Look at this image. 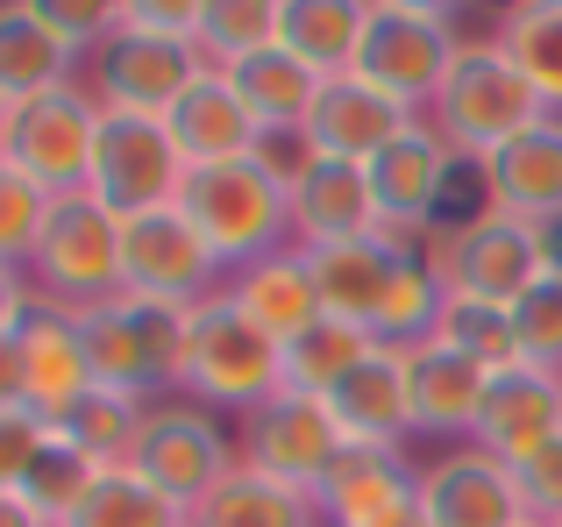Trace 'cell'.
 <instances>
[{"instance_id":"4fadbf2b","label":"cell","mask_w":562,"mask_h":527,"mask_svg":"<svg viewBox=\"0 0 562 527\" xmlns=\"http://www.w3.org/2000/svg\"><path fill=\"white\" fill-rule=\"evenodd\" d=\"M435 264H441V278H449V292L484 300V306H513L520 292H535L541 278H549L541 228L513 222V214H492V208H484L477 222H456L449 236H441Z\"/></svg>"},{"instance_id":"f1b7e54d","label":"cell","mask_w":562,"mask_h":527,"mask_svg":"<svg viewBox=\"0 0 562 527\" xmlns=\"http://www.w3.org/2000/svg\"><path fill=\"white\" fill-rule=\"evenodd\" d=\"M228 86L243 93V108L257 114L263 136H278V128H306V114H314V100H321V71H306L285 43H271V51L228 65Z\"/></svg>"},{"instance_id":"d6986e66","label":"cell","mask_w":562,"mask_h":527,"mask_svg":"<svg viewBox=\"0 0 562 527\" xmlns=\"http://www.w3.org/2000/svg\"><path fill=\"white\" fill-rule=\"evenodd\" d=\"M477 179L492 214H513L527 228L562 222V114H541L535 128H520L506 150H492L477 165Z\"/></svg>"},{"instance_id":"ffe728a7","label":"cell","mask_w":562,"mask_h":527,"mask_svg":"<svg viewBox=\"0 0 562 527\" xmlns=\"http://www.w3.org/2000/svg\"><path fill=\"white\" fill-rule=\"evenodd\" d=\"M14 349H22V406L36 421H65V406L93 392L79 314H65V306H50V300H29L22 328H14Z\"/></svg>"},{"instance_id":"277c9868","label":"cell","mask_w":562,"mask_h":527,"mask_svg":"<svg viewBox=\"0 0 562 527\" xmlns=\"http://www.w3.org/2000/svg\"><path fill=\"white\" fill-rule=\"evenodd\" d=\"M427 122H435V136L449 143L463 165H484V157L506 150L520 128L541 122V100H535V86L520 79V65L498 51V36H492V43H463V57L449 65V79H441Z\"/></svg>"},{"instance_id":"52a82bcc","label":"cell","mask_w":562,"mask_h":527,"mask_svg":"<svg viewBox=\"0 0 562 527\" xmlns=\"http://www.w3.org/2000/svg\"><path fill=\"white\" fill-rule=\"evenodd\" d=\"M235 463H243V449L228 442L221 414H206L200 400L171 392V400H157L150 414H143V435H136V457H128V471H136L143 485H157L171 506L200 514V500L235 471Z\"/></svg>"},{"instance_id":"7402d4cb","label":"cell","mask_w":562,"mask_h":527,"mask_svg":"<svg viewBox=\"0 0 562 527\" xmlns=\"http://www.w3.org/2000/svg\"><path fill=\"white\" fill-rule=\"evenodd\" d=\"M328 414L342 428L349 449H406L413 435V371H406V349H384L371 343V357L328 392Z\"/></svg>"},{"instance_id":"cb8c5ba5","label":"cell","mask_w":562,"mask_h":527,"mask_svg":"<svg viewBox=\"0 0 562 527\" xmlns=\"http://www.w3.org/2000/svg\"><path fill=\"white\" fill-rule=\"evenodd\" d=\"M406 371H413V435H435V442H470L477 435V414H484V385H492V371L484 363H470L463 349H449L435 335V343L406 349Z\"/></svg>"},{"instance_id":"d6a6232c","label":"cell","mask_w":562,"mask_h":527,"mask_svg":"<svg viewBox=\"0 0 562 527\" xmlns=\"http://www.w3.org/2000/svg\"><path fill=\"white\" fill-rule=\"evenodd\" d=\"M498 51L520 65V79L535 86L541 114H562V0H527L506 8L498 22Z\"/></svg>"},{"instance_id":"7bdbcfd3","label":"cell","mask_w":562,"mask_h":527,"mask_svg":"<svg viewBox=\"0 0 562 527\" xmlns=\"http://www.w3.org/2000/svg\"><path fill=\"white\" fill-rule=\"evenodd\" d=\"M29 300H36V292H29V271H8V264H0V335L22 328Z\"/></svg>"},{"instance_id":"8992f818","label":"cell","mask_w":562,"mask_h":527,"mask_svg":"<svg viewBox=\"0 0 562 527\" xmlns=\"http://www.w3.org/2000/svg\"><path fill=\"white\" fill-rule=\"evenodd\" d=\"M29 292L65 306V314H93V306L122 300V222L93 193L57 200L43 250L29 264Z\"/></svg>"},{"instance_id":"5bb4252c","label":"cell","mask_w":562,"mask_h":527,"mask_svg":"<svg viewBox=\"0 0 562 527\" xmlns=\"http://www.w3.org/2000/svg\"><path fill=\"white\" fill-rule=\"evenodd\" d=\"M463 157L449 150V143L435 136V122H413L406 136H392L384 150L363 165V179H371V200H378V228L384 236H435L449 214H441V200H449V179Z\"/></svg>"},{"instance_id":"7c38bea8","label":"cell","mask_w":562,"mask_h":527,"mask_svg":"<svg viewBox=\"0 0 562 527\" xmlns=\"http://www.w3.org/2000/svg\"><path fill=\"white\" fill-rule=\"evenodd\" d=\"M86 193L128 222V214H150V208H179L186 193V157L171 143L165 122L150 114H108L100 122V150H93V186Z\"/></svg>"},{"instance_id":"c3c4849f","label":"cell","mask_w":562,"mask_h":527,"mask_svg":"<svg viewBox=\"0 0 562 527\" xmlns=\"http://www.w3.org/2000/svg\"><path fill=\"white\" fill-rule=\"evenodd\" d=\"M520 527H535V520H520Z\"/></svg>"},{"instance_id":"7a4b0ae2","label":"cell","mask_w":562,"mask_h":527,"mask_svg":"<svg viewBox=\"0 0 562 527\" xmlns=\"http://www.w3.org/2000/svg\"><path fill=\"white\" fill-rule=\"evenodd\" d=\"M179 214L200 228V243L214 250L221 264L249 271V264L292 250V193L257 165H206V171H186V193H179Z\"/></svg>"},{"instance_id":"3957f363","label":"cell","mask_w":562,"mask_h":527,"mask_svg":"<svg viewBox=\"0 0 562 527\" xmlns=\"http://www.w3.org/2000/svg\"><path fill=\"white\" fill-rule=\"evenodd\" d=\"M179 392L200 400L206 414H235V421L285 392V378H278V343L228 300V292H214L206 306H192Z\"/></svg>"},{"instance_id":"7dc6e473","label":"cell","mask_w":562,"mask_h":527,"mask_svg":"<svg viewBox=\"0 0 562 527\" xmlns=\"http://www.w3.org/2000/svg\"><path fill=\"white\" fill-rule=\"evenodd\" d=\"M8 136H14V108L0 100V157H8Z\"/></svg>"},{"instance_id":"4dcf8cb0","label":"cell","mask_w":562,"mask_h":527,"mask_svg":"<svg viewBox=\"0 0 562 527\" xmlns=\"http://www.w3.org/2000/svg\"><path fill=\"white\" fill-rule=\"evenodd\" d=\"M363 357H371V335L349 328V321H335V314H321L314 328H300L292 343H278V378H285V392L328 400Z\"/></svg>"},{"instance_id":"83f0119b","label":"cell","mask_w":562,"mask_h":527,"mask_svg":"<svg viewBox=\"0 0 562 527\" xmlns=\"http://www.w3.org/2000/svg\"><path fill=\"white\" fill-rule=\"evenodd\" d=\"M363 22H371V0H278V43L321 79L357 71Z\"/></svg>"},{"instance_id":"e0dca14e","label":"cell","mask_w":562,"mask_h":527,"mask_svg":"<svg viewBox=\"0 0 562 527\" xmlns=\"http://www.w3.org/2000/svg\"><path fill=\"white\" fill-rule=\"evenodd\" d=\"M413 257H420V243L384 236V228L306 250V264H314V285H321V314H335V321H349V328L371 335L378 314H384V300H392V285L406 278Z\"/></svg>"},{"instance_id":"8fae6325","label":"cell","mask_w":562,"mask_h":527,"mask_svg":"<svg viewBox=\"0 0 562 527\" xmlns=\"http://www.w3.org/2000/svg\"><path fill=\"white\" fill-rule=\"evenodd\" d=\"M235 449H243L249 471L278 478V485H292V492H321L349 442H342V428H335L328 400L278 392V400H263L257 414L235 421Z\"/></svg>"},{"instance_id":"74e56055","label":"cell","mask_w":562,"mask_h":527,"mask_svg":"<svg viewBox=\"0 0 562 527\" xmlns=\"http://www.w3.org/2000/svg\"><path fill=\"white\" fill-rule=\"evenodd\" d=\"M435 335H441L449 349H463L470 363H484V371H506V363H520V343H513V306H484V300L449 292Z\"/></svg>"},{"instance_id":"ab89813d","label":"cell","mask_w":562,"mask_h":527,"mask_svg":"<svg viewBox=\"0 0 562 527\" xmlns=\"http://www.w3.org/2000/svg\"><path fill=\"white\" fill-rule=\"evenodd\" d=\"M513 485H520V506L535 527H562V435L513 463Z\"/></svg>"},{"instance_id":"ac0fdd59","label":"cell","mask_w":562,"mask_h":527,"mask_svg":"<svg viewBox=\"0 0 562 527\" xmlns=\"http://www.w3.org/2000/svg\"><path fill=\"white\" fill-rule=\"evenodd\" d=\"M413 122H427V114H406L392 93H378L371 79H357V71H342V79H321V100L314 114H306V150L314 157H335V165H371L392 136H406Z\"/></svg>"},{"instance_id":"30bf717a","label":"cell","mask_w":562,"mask_h":527,"mask_svg":"<svg viewBox=\"0 0 562 527\" xmlns=\"http://www.w3.org/2000/svg\"><path fill=\"white\" fill-rule=\"evenodd\" d=\"M122 292H143V300H165L192 314L214 292H228V264L206 250L200 228L179 208H150L122 222Z\"/></svg>"},{"instance_id":"f546056e","label":"cell","mask_w":562,"mask_h":527,"mask_svg":"<svg viewBox=\"0 0 562 527\" xmlns=\"http://www.w3.org/2000/svg\"><path fill=\"white\" fill-rule=\"evenodd\" d=\"M192 527H321V506H314V492H292V485H278V478L235 463L200 500Z\"/></svg>"},{"instance_id":"b9f144b4","label":"cell","mask_w":562,"mask_h":527,"mask_svg":"<svg viewBox=\"0 0 562 527\" xmlns=\"http://www.w3.org/2000/svg\"><path fill=\"white\" fill-rule=\"evenodd\" d=\"M122 22L171 43H200V0H122Z\"/></svg>"},{"instance_id":"ee69618b","label":"cell","mask_w":562,"mask_h":527,"mask_svg":"<svg viewBox=\"0 0 562 527\" xmlns=\"http://www.w3.org/2000/svg\"><path fill=\"white\" fill-rule=\"evenodd\" d=\"M22 406V349H14V335H0V414H14Z\"/></svg>"},{"instance_id":"681fc988","label":"cell","mask_w":562,"mask_h":527,"mask_svg":"<svg viewBox=\"0 0 562 527\" xmlns=\"http://www.w3.org/2000/svg\"><path fill=\"white\" fill-rule=\"evenodd\" d=\"M186 527H192V520H186Z\"/></svg>"},{"instance_id":"484cf974","label":"cell","mask_w":562,"mask_h":527,"mask_svg":"<svg viewBox=\"0 0 562 527\" xmlns=\"http://www.w3.org/2000/svg\"><path fill=\"white\" fill-rule=\"evenodd\" d=\"M228 300L243 306L271 343H292L300 328H314V321H321V285H314V264H306L300 243L278 250V257H263V264H249V271H235L228 278Z\"/></svg>"},{"instance_id":"60d3db41","label":"cell","mask_w":562,"mask_h":527,"mask_svg":"<svg viewBox=\"0 0 562 527\" xmlns=\"http://www.w3.org/2000/svg\"><path fill=\"white\" fill-rule=\"evenodd\" d=\"M43 442H50V421H36L29 406L0 414V492H22V478L43 457Z\"/></svg>"},{"instance_id":"d4e9b609","label":"cell","mask_w":562,"mask_h":527,"mask_svg":"<svg viewBox=\"0 0 562 527\" xmlns=\"http://www.w3.org/2000/svg\"><path fill=\"white\" fill-rule=\"evenodd\" d=\"M378 228V200L363 165H335V157H314L300 186H292V243L300 250H321V243H349Z\"/></svg>"},{"instance_id":"ba28073f","label":"cell","mask_w":562,"mask_h":527,"mask_svg":"<svg viewBox=\"0 0 562 527\" xmlns=\"http://www.w3.org/2000/svg\"><path fill=\"white\" fill-rule=\"evenodd\" d=\"M200 71H206V51H200V43H171V36H150V29L114 22L108 43L86 57L79 86L108 114H150V122H165Z\"/></svg>"},{"instance_id":"4316f807","label":"cell","mask_w":562,"mask_h":527,"mask_svg":"<svg viewBox=\"0 0 562 527\" xmlns=\"http://www.w3.org/2000/svg\"><path fill=\"white\" fill-rule=\"evenodd\" d=\"M79 79V57L50 36V22L36 14V0H0V100L22 108L36 93Z\"/></svg>"},{"instance_id":"e575fe53","label":"cell","mask_w":562,"mask_h":527,"mask_svg":"<svg viewBox=\"0 0 562 527\" xmlns=\"http://www.w3.org/2000/svg\"><path fill=\"white\" fill-rule=\"evenodd\" d=\"M278 43V0H200V51L214 71Z\"/></svg>"},{"instance_id":"44dd1931","label":"cell","mask_w":562,"mask_h":527,"mask_svg":"<svg viewBox=\"0 0 562 527\" xmlns=\"http://www.w3.org/2000/svg\"><path fill=\"white\" fill-rule=\"evenodd\" d=\"M555 435H562V371H541V363H506V371H492L470 442L492 449L498 463H520V457H535L541 442H555Z\"/></svg>"},{"instance_id":"1f68e13d","label":"cell","mask_w":562,"mask_h":527,"mask_svg":"<svg viewBox=\"0 0 562 527\" xmlns=\"http://www.w3.org/2000/svg\"><path fill=\"white\" fill-rule=\"evenodd\" d=\"M143 414H150L143 400H128V392H108V385H93L86 400H71V406H65V421H50V428L65 435V442L79 449V457H93L100 471H122V463L136 457Z\"/></svg>"},{"instance_id":"f35d334b","label":"cell","mask_w":562,"mask_h":527,"mask_svg":"<svg viewBox=\"0 0 562 527\" xmlns=\"http://www.w3.org/2000/svg\"><path fill=\"white\" fill-rule=\"evenodd\" d=\"M513 343H520V363L562 371V278H541L535 292L513 300Z\"/></svg>"},{"instance_id":"8d00e7d4","label":"cell","mask_w":562,"mask_h":527,"mask_svg":"<svg viewBox=\"0 0 562 527\" xmlns=\"http://www.w3.org/2000/svg\"><path fill=\"white\" fill-rule=\"evenodd\" d=\"M50 214H57V200L29 179L14 157H0V264H8V271H29V264H36Z\"/></svg>"},{"instance_id":"603a6c76","label":"cell","mask_w":562,"mask_h":527,"mask_svg":"<svg viewBox=\"0 0 562 527\" xmlns=\"http://www.w3.org/2000/svg\"><path fill=\"white\" fill-rule=\"evenodd\" d=\"M165 128H171V143H179L186 171L243 165V157H257V143H263L257 114L243 108V93L228 86V71H214V65H206L200 79L186 86V100L165 114Z\"/></svg>"},{"instance_id":"9c48e42d","label":"cell","mask_w":562,"mask_h":527,"mask_svg":"<svg viewBox=\"0 0 562 527\" xmlns=\"http://www.w3.org/2000/svg\"><path fill=\"white\" fill-rule=\"evenodd\" d=\"M100 122H108V108H100V100L71 79V86H57V93H36V100H22V108H14L8 157L50 200H71V193H86V186H93Z\"/></svg>"},{"instance_id":"d590c367","label":"cell","mask_w":562,"mask_h":527,"mask_svg":"<svg viewBox=\"0 0 562 527\" xmlns=\"http://www.w3.org/2000/svg\"><path fill=\"white\" fill-rule=\"evenodd\" d=\"M93 485H100V463H93V457H79V449H71L65 435L50 428L43 457L29 463V478H22V500L36 506V514L50 520V527H65V520L86 506V492H93Z\"/></svg>"},{"instance_id":"6da1fadb","label":"cell","mask_w":562,"mask_h":527,"mask_svg":"<svg viewBox=\"0 0 562 527\" xmlns=\"http://www.w3.org/2000/svg\"><path fill=\"white\" fill-rule=\"evenodd\" d=\"M186 306H165V300H143V292H122V300L79 314V343H86V363H93V385L108 392H128V400L157 406L179 392V371H186Z\"/></svg>"},{"instance_id":"bcb514c9","label":"cell","mask_w":562,"mask_h":527,"mask_svg":"<svg viewBox=\"0 0 562 527\" xmlns=\"http://www.w3.org/2000/svg\"><path fill=\"white\" fill-rule=\"evenodd\" d=\"M541 257H549V278H562V222L541 228Z\"/></svg>"},{"instance_id":"f6af8a7d","label":"cell","mask_w":562,"mask_h":527,"mask_svg":"<svg viewBox=\"0 0 562 527\" xmlns=\"http://www.w3.org/2000/svg\"><path fill=\"white\" fill-rule=\"evenodd\" d=\"M0 527H50V520H43L22 492H0Z\"/></svg>"},{"instance_id":"2e32d148","label":"cell","mask_w":562,"mask_h":527,"mask_svg":"<svg viewBox=\"0 0 562 527\" xmlns=\"http://www.w3.org/2000/svg\"><path fill=\"white\" fill-rule=\"evenodd\" d=\"M314 506L321 527H420V463L406 449H342Z\"/></svg>"},{"instance_id":"836d02e7","label":"cell","mask_w":562,"mask_h":527,"mask_svg":"<svg viewBox=\"0 0 562 527\" xmlns=\"http://www.w3.org/2000/svg\"><path fill=\"white\" fill-rule=\"evenodd\" d=\"M186 520H192L186 506H171L165 492L143 485V478L122 463V471H100V485L86 492V506L65 527H186Z\"/></svg>"},{"instance_id":"9a60e30c","label":"cell","mask_w":562,"mask_h":527,"mask_svg":"<svg viewBox=\"0 0 562 527\" xmlns=\"http://www.w3.org/2000/svg\"><path fill=\"white\" fill-rule=\"evenodd\" d=\"M420 520L427 527H520V485L513 463H498L492 449L456 442L435 463H420Z\"/></svg>"},{"instance_id":"5b68a950","label":"cell","mask_w":562,"mask_h":527,"mask_svg":"<svg viewBox=\"0 0 562 527\" xmlns=\"http://www.w3.org/2000/svg\"><path fill=\"white\" fill-rule=\"evenodd\" d=\"M456 57H463L456 8H435V0H371L357 79H371L378 93H392L406 114L435 108V93H441Z\"/></svg>"}]
</instances>
